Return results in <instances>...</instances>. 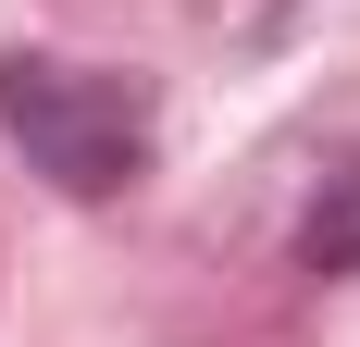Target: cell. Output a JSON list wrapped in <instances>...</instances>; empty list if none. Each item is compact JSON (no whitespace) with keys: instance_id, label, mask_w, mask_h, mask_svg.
Returning <instances> with one entry per match:
<instances>
[{"instance_id":"cell-1","label":"cell","mask_w":360,"mask_h":347,"mask_svg":"<svg viewBox=\"0 0 360 347\" xmlns=\"http://www.w3.org/2000/svg\"><path fill=\"white\" fill-rule=\"evenodd\" d=\"M0 137L63 199H124L149 174V87L63 50H0Z\"/></svg>"},{"instance_id":"cell-2","label":"cell","mask_w":360,"mask_h":347,"mask_svg":"<svg viewBox=\"0 0 360 347\" xmlns=\"http://www.w3.org/2000/svg\"><path fill=\"white\" fill-rule=\"evenodd\" d=\"M298 261H311V273H360V162H348V186H335V211H311Z\"/></svg>"}]
</instances>
